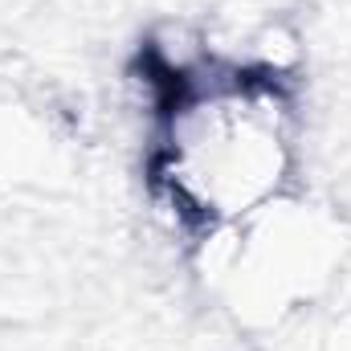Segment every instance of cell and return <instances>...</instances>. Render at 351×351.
I'll return each instance as SVG.
<instances>
[{"label": "cell", "instance_id": "1", "mask_svg": "<svg viewBox=\"0 0 351 351\" xmlns=\"http://www.w3.org/2000/svg\"><path fill=\"white\" fill-rule=\"evenodd\" d=\"M294 164V114L265 78H208L176 94L160 184L180 213L204 225H233L269 204Z\"/></svg>", "mask_w": 351, "mask_h": 351}]
</instances>
